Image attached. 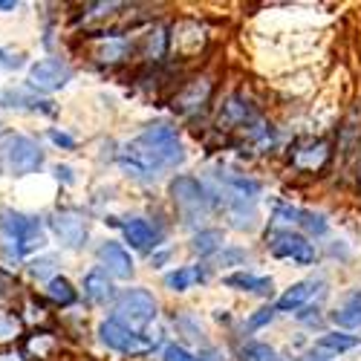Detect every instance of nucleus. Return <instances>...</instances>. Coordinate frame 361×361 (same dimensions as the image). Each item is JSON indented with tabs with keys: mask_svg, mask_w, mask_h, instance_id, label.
Wrapping results in <instances>:
<instances>
[{
	"mask_svg": "<svg viewBox=\"0 0 361 361\" xmlns=\"http://www.w3.org/2000/svg\"><path fill=\"white\" fill-rule=\"evenodd\" d=\"M171 200L176 205V212L183 214V223L188 226L208 220V214L214 208V194L194 176H176L171 183Z\"/></svg>",
	"mask_w": 361,
	"mask_h": 361,
	"instance_id": "obj_1",
	"label": "nucleus"
},
{
	"mask_svg": "<svg viewBox=\"0 0 361 361\" xmlns=\"http://www.w3.org/2000/svg\"><path fill=\"white\" fill-rule=\"evenodd\" d=\"M0 231H4V237L9 240L15 257H23V255L35 252L47 243L41 220L20 214V212H12V208H0Z\"/></svg>",
	"mask_w": 361,
	"mask_h": 361,
	"instance_id": "obj_2",
	"label": "nucleus"
},
{
	"mask_svg": "<svg viewBox=\"0 0 361 361\" xmlns=\"http://www.w3.org/2000/svg\"><path fill=\"white\" fill-rule=\"evenodd\" d=\"M0 157H4V165L12 176H26V173H35L44 165V150L35 139L29 136H6L0 142Z\"/></svg>",
	"mask_w": 361,
	"mask_h": 361,
	"instance_id": "obj_3",
	"label": "nucleus"
},
{
	"mask_svg": "<svg viewBox=\"0 0 361 361\" xmlns=\"http://www.w3.org/2000/svg\"><path fill=\"white\" fill-rule=\"evenodd\" d=\"M157 310L159 307H157V300H154L150 292L128 289L116 304V324H122V326L133 329V333H139V329H145L147 324H154Z\"/></svg>",
	"mask_w": 361,
	"mask_h": 361,
	"instance_id": "obj_4",
	"label": "nucleus"
},
{
	"mask_svg": "<svg viewBox=\"0 0 361 361\" xmlns=\"http://www.w3.org/2000/svg\"><path fill=\"white\" fill-rule=\"evenodd\" d=\"M139 142L159 159L162 168H173V165H179V162L185 159L183 142H179V136H176V130H173L171 125H162V122H159V125H150V128L139 136Z\"/></svg>",
	"mask_w": 361,
	"mask_h": 361,
	"instance_id": "obj_5",
	"label": "nucleus"
},
{
	"mask_svg": "<svg viewBox=\"0 0 361 361\" xmlns=\"http://www.w3.org/2000/svg\"><path fill=\"white\" fill-rule=\"evenodd\" d=\"M269 240V252L281 260H292L298 266H310L315 260V249L312 243H307V237H300L295 231H272L266 237Z\"/></svg>",
	"mask_w": 361,
	"mask_h": 361,
	"instance_id": "obj_6",
	"label": "nucleus"
},
{
	"mask_svg": "<svg viewBox=\"0 0 361 361\" xmlns=\"http://www.w3.org/2000/svg\"><path fill=\"white\" fill-rule=\"evenodd\" d=\"M99 336H102V341H104L110 350H116V353L142 355V353H147V350H154V341H150L147 336L133 333V329L116 324V321H104V324L99 326Z\"/></svg>",
	"mask_w": 361,
	"mask_h": 361,
	"instance_id": "obj_7",
	"label": "nucleus"
},
{
	"mask_svg": "<svg viewBox=\"0 0 361 361\" xmlns=\"http://www.w3.org/2000/svg\"><path fill=\"white\" fill-rule=\"evenodd\" d=\"M70 78H73L70 64L58 61V58H47V61H38L32 70H29V84L38 87V90H47V93L61 90Z\"/></svg>",
	"mask_w": 361,
	"mask_h": 361,
	"instance_id": "obj_8",
	"label": "nucleus"
},
{
	"mask_svg": "<svg viewBox=\"0 0 361 361\" xmlns=\"http://www.w3.org/2000/svg\"><path fill=\"white\" fill-rule=\"evenodd\" d=\"M118 165H122L128 173H133V176H157V171L162 168L159 159L150 154L139 139L122 147V154H118Z\"/></svg>",
	"mask_w": 361,
	"mask_h": 361,
	"instance_id": "obj_9",
	"label": "nucleus"
},
{
	"mask_svg": "<svg viewBox=\"0 0 361 361\" xmlns=\"http://www.w3.org/2000/svg\"><path fill=\"white\" fill-rule=\"evenodd\" d=\"M49 226L55 228V234L61 237V243L67 249H81L87 243V223L75 212H58V214H52Z\"/></svg>",
	"mask_w": 361,
	"mask_h": 361,
	"instance_id": "obj_10",
	"label": "nucleus"
},
{
	"mask_svg": "<svg viewBox=\"0 0 361 361\" xmlns=\"http://www.w3.org/2000/svg\"><path fill=\"white\" fill-rule=\"evenodd\" d=\"M208 96H212V81H208V78H197V81H191L183 90V93L173 99V110L183 113V116H191L194 110H200L208 102Z\"/></svg>",
	"mask_w": 361,
	"mask_h": 361,
	"instance_id": "obj_11",
	"label": "nucleus"
},
{
	"mask_svg": "<svg viewBox=\"0 0 361 361\" xmlns=\"http://www.w3.org/2000/svg\"><path fill=\"white\" fill-rule=\"evenodd\" d=\"M99 260L107 269V275H113V278H130L133 275V260L125 252V246H118V243H104L99 249Z\"/></svg>",
	"mask_w": 361,
	"mask_h": 361,
	"instance_id": "obj_12",
	"label": "nucleus"
},
{
	"mask_svg": "<svg viewBox=\"0 0 361 361\" xmlns=\"http://www.w3.org/2000/svg\"><path fill=\"white\" fill-rule=\"evenodd\" d=\"M275 217L281 223H295L310 234H326V220L321 214H312V212H304V208H292V205H278L275 208Z\"/></svg>",
	"mask_w": 361,
	"mask_h": 361,
	"instance_id": "obj_13",
	"label": "nucleus"
},
{
	"mask_svg": "<svg viewBox=\"0 0 361 361\" xmlns=\"http://www.w3.org/2000/svg\"><path fill=\"white\" fill-rule=\"evenodd\" d=\"M260 118H257V113L243 102V99H228L226 104H223V113H220V128H252V125H257Z\"/></svg>",
	"mask_w": 361,
	"mask_h": 361,
	"instance_id": "obj_14",
	"label": "nucleus"
},
{
	"mask_svg": "<svg viewBox=\"0 0 361 361\" xmlns=\"http://www.w3.org/2000/svg\"><path fill=\"white\" fill-rule=\"evenodd\" d=\"M122 231H125V240L133 246V249H139V252H147L150 246H157V240H159V234L154 231V226H150L147 220H128L125 226H122Z\"/></svg>",
	"mask_w": 361,
	"mask_h": 361,
	"instance_id": "obj_15",
	"label": "nucleus"
},
{
	"mask_svg": "<svg viewBox=\"0 0 361 361\" xmlns=\"http://www.w3.org/2000/svg\"><path fill=\"white\" fill-rule=\"evenodd\" d=\"M315 289H318V283L315 281H300V283H295V286H289L281 298H278V304H275V310L278 312H292V310H300L307 304V300L315 295Z\"/></svg>",
	"mask_w": 361,
	"mask_h": 361,
	"instance_id": "obj_16",
	"label": "nucleus"
},
{
	"mask_svg": "<svg viewBox=\"0 0 361 361\" xmlns=\"http://www.w3.org/2000/svg\"><path fill=\"white\" fill-rule=\"evenodd\" d=\"M205 278H208V269L205 266H183V269H176V272L165 275V286L173 289V292H185L194 283H202Z\"/></svg>",
	"mask_w": 361,
	"mask_h": 361,
	"instance_id": "obj_17",
	"label": "nucleus"
},
{
	"mask_svg": "<svg viewBox=\"0 0 361 361\" xmlns=\"http://www.w3.org/2000/svg\"><path fill=\"white\" fill-rule=\"evenodd\" d=\"M84 295L93 300V304H107L113 298V283H110L104 269H93V272L84 278Z\"/></svg>",
	"mask_w": 361,
	"mask_h": 361,
	"instance_id": "obj_18",
	"label": "nucleus"
},
{
	"mask_svg": "<svg viewBox=\"0 0 361 361\" xmlns=\"http://www.w3.org/2000/svg\"><path fill=\"white\" fill-rule=\"evenodd\" d=\"M223 283L228 289H237V292H252V295H269L272 292V281L269 278H255L249 272H237V275H226Z\"/></svg>",
	"mask_w": 361,
	"mask_h": 361,
	"instance_id": "obj_19",
	"label": "nucleus"
},
{
	"mask_svg": "<svg viewBox=\"0 0 361 361\" xmlns=\"http://www.w3.org/2000/svg\"><path fill=\"white\" fill-rule=\"evenodd\" d=\"M333 321L344 329H361V292H353L344 304L333 312Z\"/></svg>",
	"mask_w": 361,
	"mask_h": 361,
	"instance_id": "obj_20",
	"label": "nucleus"
},
{
	"mask_svg": "<svg viewBox=\"0 0 361 361\" xmlns=\"http://www.w3.org/2000/svg\"><path fill=\"white\" fill-rule=\"evenodd\" d=\"M217 179L226 185V188H231L237 197H246V200H255L257 194H260V183L257 179H249V176H240V173H231V171H220L217 173Z\"/></svg>",
	"mask_w": 361,
	"mask_h": 361,
	"instance_id": "obj_21",
	"label": "nucleus"
},
{
	"mask_svg": "<svg viewBox=\"0 0 361 361\" xmlns=\"http://www.w3.org/2000/svg\"><path fill=\"white\" fill-rule=\"evenodd\" d=\"M191 249H194L200 257H205V255H217V252L223 249V234H220L217 228H202V231L191 240Z\"/></svg>",
	"mask_w": 361,
	"mask_h": 361,
	"instance_id": "obj_22",
	"label": "nucleus"
},
{
	"mask_svg": "<svg viewBox=\"0 0 361 361\" xmlns=\"http://www.w3.org/2000/svg\"><path fill=\"white\" fill-rule=\"evenodd\" d=\"M326 142H310L307 145V150H300V154H295V162L300 165V168H310V171H315V168H321L324 165V159H326Z\"/></svg>",
	"mask_w": 361,
	"mask_h": 361,
	"instance_id": "obj_23",
	"label": "nucleus"
},
{
	"mask_svg": "<svg viewBox=\"0 0 361 361\" xmlns=\"http://www.w3.org/2000/svg\"><path fill=\"white\" fill-rule=\"evenodd\" d=\"M4 104H9V107H29V110H52V107H47L49 102H44V99H35V96H29L26 90H20V87H12V90H6L4 93Z\"/></svg>",
	"mask_w": 361,
	"mask_h": 361,
	"instance_id": "obj_24",
	"label": "nucleus"
},
{
	"mask_svg": "<svg viewBox=\"0 0 361 361\" xmlns=\"http://www.w3.org/2000/svg\"><path fill=\"white\" fill-rule=\"evenodd\" d=\"M240 361H283V358L269 344L249 341V344H243V350H240Z\"/></svg>",
	"mask_w": 361,
	"mask_h": 361,
	"instance_id": "obj_25",
	"label": "nucleus"
},
{
	"mask_svg": "<svg viewBox=\"0 0 361 361\" xmlns=\"http://www.w3.org/2000/svg\"><path fill=\"white\" fill-rule=\"evenodd\" d=\"M47 292H49L52 300H58V304H64V307L75 304V289H73V283L67 278H52L47 283Z\"/></svg>",
	"mask_w": 361,
	"mask_h": 361,
	"instance_id": "obj_26",
	"label": "nucleus"
},
{
	"mask_svg": "<svg viewBox=\"0 0 361 361\" xmlns=\"http://www.w3.org/2000/svg\"><path fill=\"white\" fill-rule=\"evenodd\" d=\"M358 344L355 336H347V333H326L318 338V347L324 350H333V353H344V350H353Z\"/></svg>",
	"mask_w": 361,
	"mask_h": 361,
	"instance_id": "obj_27",
	"label": "nucleus"
},
{
	"mask_svg": "<svg viewBox=\"0 0 361 361\" xmlns=\"http://www.w3.org/2000/svg\"><path fill=\"white\" fill-rule=\"evenodd\" d=\"M243 260H246V252H240V249L217 252V263H220V266H234V263H243Z\"/></svg>",
	"mask_w": 361,
	"mask_h": 361,
	"instance_id": "obj_28",
	"label": "nucleus"
},
{
	"mask_svg": "<svg viewBox=\"0 0 361 361\" xmlns=\"http://www.w3.org/2000/svg\"><path fill=\"white\" fill-rule=\"evenodd\" d=\"M275 318V310L272 307H266V310H260V312H255L252 318H249V329H260L263 324H269Z\"/></svg>",
	"mask_w": 361,
	"mask_h": 361,
	"instance_id": "obj_29",
	"label": "nucleus"
},
{
	"mask_svg": "<svg viewBox=\"0 0 361 361\" xmlns=\"http://www.w3.org/2000/svg\"><path fill=\"white\" fill-rule=\"evenodd\" d=\"M165 361H197V358H194L188 350L171 344V347H165Z\"/></svg>",
	"mask_w": 361,
	"mask_h": 361,
	"instance_id": "obj_30",
	"label": "nucleus"
},
{
	"mask_svg": "<svg viewBox=\"0 0 361 361\" xmlns=\"http://www.w3.org/2000/svg\"><path fill=\"white\" fill-rule=\"evenodd\" d=\"M0 67H6V70L20 67V55L18 52H9V49H0Z\"/></svg>",
	"mask_w": 361,
	"mask_h": 361,
	"instance_id": "obj_31",
	"label": "nucleus"
},
{
	"mask_svg": "<svg viewBox=\"0 0 361 361\" xmlns=\"http://www.w3.org/2000/svg\"><path fill=\"white\" fill-rule=\"evenodd\" d=\"M52 257H47V260H35L32 263V275H38V278H44V275H49V269H52Z\"/></svg>",
	"mask_w": 361,
	"mask_h": 361,
	"instance_id": "obj_32",
	"label": "nucleus"
},
{
	"mask_svg": "<svg viewBox=\"0 0 361 361\" xmlns=\"http://www.w3.org/2000/svg\"><path fill=\"white\" fill-rule=\"evenodd\" d=\"M49 136H52V142H55V145H61V147H75V142H73L67 133H58V130H52Z\"/></svg>",
	"mask_w": 361,
	"mask_h": 361,
	"instance_id": "obj_33",
	"label": "nucleus"
},
{
	"mask_svg": "<svg viewBox=\"0 0 361 361\" xmlns=\"http://www.w3.org/2000/svg\"><path fill=\"white\" fill-rule=\"evenodd\" d=\"M15 333V324L12 321H0V338H9Z\"/></svg>",
	"mask_w": 361,
	"mask_h": 361,
	"instance_id": "obj_34",
	"label": "nucleus"
},
{
	"mask_svg": "<svg viewBox=\"0 0 361 361\" xmlns=\"http://www.w3.org/2000/svg\"><path fill=\"white\" fill-rule=\"evenodd\" d=\"M18 4H15V0H0V9H15Z\"/></svg>",
	"mask_w": 361,
	"mask_h": 361,
	"instance_id": "obj_35",
	"label": "nucleus"
},
{
	"mask_svg": "<svg viewBox=\"0 0 361 361\" xmlns=\"http://www.w3.org/2000/svg\"><path fill=\"white\" fill-rule=\"evenodd\" d=\"M307 361H324V358H315V355H312V358H307Z\"/></svg>",
	"mask_w": 361,
	"mask_h": 361,
	"instance_id": "obj_36",
	"label": "nucleus"
}]
</instances>
